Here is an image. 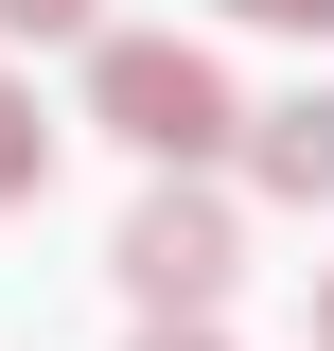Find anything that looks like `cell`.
<instances>
[{
    "instance_id": "4",
    "label": "cell",
    "mask_w": 334,
    "mask_h": 351,
    "mask_svg": "<svg viewBox=\"0 0 334 351\" xmlns=\"http://www.w3.org/2000/svg\"><path fill=\"white\" fill-rule=\"evenodd\" d=\"M36 176H53V123H36V88L0 71V211H18V193H36Z\"/></svg>"
},
{
    "instance_id": "8",
    "label": "cell",
    "mask_w": 334,
    "mask_h": 351,
    "mask_svg": "<svg viewBox=\"0 0 334 351\" xmlns=\"http://www.w3.org/2000/svg\"><path fill=\"white\" fill-rule=\"evenodd\" d=\"M317 351H334V263H317Z\"/></svg>"
},
{
    "instance_id": "5",
    "label": "cell",
    "mask_w": 334,
    "mask_h": 351,
    "mask_svg": "<svg viewBox=\"0 0 334 351\" xmlns=\"http://www.w3.org/2000/svg\"><path fill=\"white\" fill-rule=\"evenodd\" d=\"M0 36H88V0H0Z\"/></svg>"
},
{
    "instance_id": "2",
    "label": "cell",
    "mask_w": 334,
    "mask_h": 351,
    "mask_svg": "<svg viewBox=\"0 0 334 351\" xmlns=\"http://www.w3.org/2000/svg\"><path fill=\"white\" fill-rule=\"evenodd\" d=\"M106 263H124L141 316H211L229 281H247V228H229V193H194V176L159 158V193L124 211V246H106Z\"/></svg>"
},
{
    "instance_id": "1",
    "label": "cell",
    "mask_w": 334,
    "mask_h": 351,
    "mask_svg": "<svg viewBox=\"0 0 334 351\" xmlns=\"http://www.w3.org/2000/svg\"><path fill=\"white\" fill-rule=\"evenodd\" d=\"M88 123L141 141V158H211L247 106H229V71H211L194 36H106V53H88Z\"/></svg>"
},
{
    "instance_id": "7",
    "label": "cell",
    "mask_w": 334,
    "mask_h": 351,
    "mask_svg": "<svg viewBox=\"0 0 334 351\" xmlns=\"http://www.w3.org/2000/svg\"><path fill=\"white\" fill-rule=\"evenodd\" d=\"M141 351H229V334H211V316H159V334H141Z\"/></svg>"
},
{
    "instance_id": "3",
    "label": "cell",
    "mask_w": 334,
    "mask_h": 351,
    "mask_svg": "<svg viewBox=\"0 0 334 351\" xmlns=\"http://www.w3.org/2000/svg\"><path fill=\"white\" fill-rule=\"evenodd\" d=\"M247 176H264V193H299V211H334V88L247 106Z\"/></svg>"
},
{
    "instance_id": "6",
    "label": "cell",
    "mask_w": 334,
    "mask_h": 351,
    "mask_svg": "<svg viewBox=\"0 0 334 351\" xmlns=\"http://www.w3.org/2000/svg\"><path fill=\"white\" fill-rule=\"evenodd\" d=\"M229 18H264V36H334V0H229Z\"/></svg>"
}]
</instances>
